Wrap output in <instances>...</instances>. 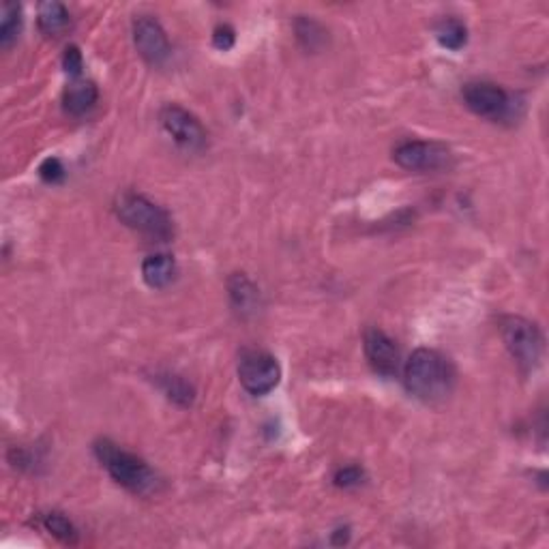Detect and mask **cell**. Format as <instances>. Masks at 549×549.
Segmentation results:
<instances>
[{
	"mask_svg": "<svg viewBox=\"0 0 549 549\" xmlns=\"http://www.w3.org/2000/svg\"><path fill=\"white\" fill-rule=\"evenodd\" d=\"M453 363L449 361L442 352L419 348L408 358L406 369H403V380L406 389L412 393L416 400L425 403L444 402L455 389Z\"/></svg>",
	"mask_w": 549,
	"mask_h": 549,
	"instance_id": "cell-1",
	"label": "cell"
},
{
	"mask_svg": "<svg viewBox=\"0 0 549 549\" xmlns=\"http://www.w3.org/2000/svg\"><path fill=\"white\" fill-rule=\"evenodd\" d=\"M348 536H350L348 528H345V530H337V533L333 535V543H335V545H339V543H345V541H348Z\"/></svg>",
	"mask_w": 549,
	"mask_h": 549,
	"instance_id": "cell-24",
	"label": "cell"
},
{
	"mask_svg": "<svg viewBox=\"0 0 549 549\" xmlns=\"http://www.w3.org/2000/svg\"><path fill=\"white\" fill-rule=\"evenodd\" d=\"M393 159L402 167L414 172L447 170L453 164V153L440 142L410 140L393 150Z\"/></svg>",
	"mask_w": 549,
	"mask_h": 549,
	"instance_id": "cell-7",
	"label": "cell"
},
{
	"mask_svg": "<svg viewBox=\"0 0 549 549\" xmlns=\"http://www.w3.org/2000/svg\"><path fill=\"white\" fill-rule=\"evenodd\" d=\"M436 37H438V43H440L442 48L458 52L464 48L468 42V28L461 24L459 20L450 17V20H444L438 24Z\"/></svg>",
	"mask_w": 549,
	"mask_h": 549,
	"instance_id": "cell-16",
	"label": "cell"
},
{
	"mask_svg": "<svg viewBox=\"0 0 549 549\" xmlns=\"http://www.w3.org/2000/svg\"><path fill=\"white\" fill-rule=\"evenodd\" d=\"M142 279L153 290L167 288L176 279V260L170 253H153L142 262Z\"/></svg>",
	"mask_w": 549,
	"mask_h": 549,
	"instance_id": "cell-12",
	"label": "cell"
},
{
	"mask_svg": "<svg viewBox=\"0 0 549 549\" xmlns=\"http://www.w3.org/2000/svg\"><path fill=\"white\" fill-rule=\"evenodd\" d=\"M39 176H42V181L48 185L62 183V178H65V166L61 164V159L48 157L42 166H39Z\"/></svg>",
	"mask_w": 549,
	"mask_h": 549,
	"instance_id": "cell-20",
	"label": "cell"
},
{
	"mask_svg": "<svg viewBox=\"0 0 549 549\" xmlns=\"http://www.w3.org/2000/svg\"><path fill=\"white\" fill-rule=\"evenodd\" d=\"M228 292L232 298V305L236 311L242 316L256 314L260 308V290L253 286V281L247 275L234 273L228 279Z\"/></svg>",
	"mask_w": 549,
	"mask_h": 549,
	"instance_id": "cell-13",
	"label": "cell"
},
{
	"mask_svg": "<svg viewBox=\"0 0 549 549\" xmlns=\"http://www.w3.org/2000/svg\"><path fill=\"white\" fill-rule=\"evenodd\" d=\"M95 455L106 468L108 475L114 478L125 489L134 491V494L147 496L157 489L159 478L150 470V466L137 455L129 453V450L120 449L118 444L109 440L95 442Z\"/></svg>",
	"mask_w": 549,
	"mask_h": 549,
	"instance_id": "cell-2",
	"label": "cell"
},
{
	"mask_svg": "<svg viewBox=\"0 0 549 549\" xmlns=\"http://www.w3.org/2000/svg\"><path fill=\"white\" fill-rule=\"evenodd\" d=\"M239 380L251 395H267L279 384L281 367L275 356L262 350H245L239 361Z\"/></svg>",
	"mask_w": 549,
	"mask_h": 549,
	"instance_id": "cell-5",
	"label": "cell"
},
{
	"mask_svg": "<svg viewBox=\"0 0 549 549\" xmlns=\"http://www.w3.org/2000/svg\"><path fill=\"white\" fill-rule=\"evenodd\" d=\"M464 103L477 117L489 120H505L513 114L511 95L494 82H468L461 90Z\"/></svg>",
	"mask_w": 549,
	"mask_h": 549,
	"instance_id": "cell-6",
	"label": "cell"
},
{
	"mask_svg": "<svg viewBox=\"0 0 549 549\" xmlns=\"http://www.w3.org/2000/svg\"><path fill=\"white\" fill-rule=\"evenodd\" d=\"M333 481H335V485H337V487H344V489L356 487V485L363 483V470L356 466L339 468V470L335 472Z\"/></svg>",
	"mask_w": 549,
	"mask_h": 549,
	"instance_id": "cell-21",
	"label": "cell"
},
{
	"mask_svg": "<svg viewBox=\"0 0 549 549\" xmlns=\"http://www.w3.org/2000/svg\"><path fill=\"white\" fill-rule=\"evenodd\" d=\"M37 22L43 34H48V37H61V34L71 26V15H69L65 5L50 0V3L39 5Z\"/></svg>",
	"mask_w": 549,
	"mask_h": 549,
	"instance_id": "cell-14",
	"label": "cell"
},
{
	"mask_svg": "<svg viewBox=\"0 0 549 549\" xmlns=\"http://www.w3.org/2000/svg\"><path fill=\"white\" fill-rule=\"evenodd\" d=\"M363 348H365V356L375 374L389 375V378L397 374L402 355L391 335L380 331V328H369L363 337Z\"/></svg>",
	"mask_w": 549,
	"mask_h": 549,
	"instance_id": "cell-10",
	"label": "cell"
},
{
	"mask_svg": "<svg viewBox=\"0 0 549 549\" xmlns=\"http://www.w3.org/2000/svg\"><path fill=\"white\" fill-rule=\"evenodd\" d=\"M97 99H99V90H97L95 82L78 78L67 86L65 95H62V108L71 117H84L95 108Z\"/></svg>",
	"mask_w": 549,
	"mask_h": 549,
	"instance_id": "cell-11",
	"label": "cell"
},
{
	"mask_svg": "<svg viewBox=\"0 0 549 549\" xmlns=\"http://www.w3.org/2000/svg\"><path fill=\"white\" fill-rule=\"evenodd\" d=\"M161 386H164L166 395L170 397L172 402L181 403V406H192L195 391L192 384L185 383L183 378H178V375H166L164 380H161Z\"/></svg>",
	"mask_w": 549,
	"mask_h": 549,
	"instance_id": "cell-18",
	"label": "cell"
},
{
	"mask_svg": "<svg viewBox=\"0 0 549 549\" xmlns=\"http://www.w3.org/2000/svg\"><path fill=\"white\" fill-rule=\"evenodd\" d=\"M43 528L48 530L52 536H56V539L62 543H75L78 541V530H75V525L71 524V519L62 516V513H45L43 516Z\"/></svg>",
	"mask_w": 549,
	"mask_h": 549,
	"instance_id": "cell-17",
	"label": "cell"
},
{
	"mask_svg": "<svg viewBox=\"0 0 549 549\" xmlns=\"http://www.w3.org/2000/svg\"><path fill=\"white\" fill-rule=\"evenodd\" d=\"M297 34L298 42L305 45L308 50H317L322 43H325V31H322L320 24H316L314 20L309 17H300L297 22Z\"/></svg>",
	"mask_w": 549,
	"mask_h": 549,
	"instance_id": "cell-19",
	"label": "cell"
},
{
	"mask_svg": "<svg viewBox=\"0 0 549 549\" xmlns=\"http://www.w3.org/2000/svg\"><path fill=\"white\" fill-rule=\"evenodd\" d=\"M236 42V33L232 26L228 24H222L215 28V33H213V45H215L217 50H230Z\"/></svg>",
	"mask_w": 549,
	"mask_h": 549,
	"instance_id": "cell-23",
	"label": "cell"
},
{
	"mask_svg": "<svg viewBox=\"0 0 549 549\" xmlns=\"http://www.w3.org/2000/svg\"><path fill=\"white\" fill-rule=\"evenodd\" d=\"M500 335L508 355L522 372H533L543 358V333L535 322L522 316H506L500 320Z\"/></svg>",
	"mask_w": 549,
	"mask_h": 549,
	"instance_id": "cell-4",
	"label": "cell"
},
{
	"mask_svg": "<svg viewBox=\"0 0 549 549\" xmlns=\"http://www.w3.org/2000/svg\"><path fill=\"white\" fill-rule=\"evenodd\" d=\"M22 31V7L15 3L3 5V17H0V45L9 50L17 42Z\"/></svg>",
	"mask_w": 549,
	"mask_h": 549,
	"instance_id": "cell-15",
	"label": "cell"
},
{
	"mask_svg": "<svg viewBox=\"0 0 549 549\" xmlns=\"http://www.w3.org/2000/svg\"><path fill=\"white\" fill-rule=\"evenodd\" d=\"M62 67H65V71L71 75L73 80L80 78V73H82V69H84V59H82V52H80V48L69 45V48L65 50V54H62Z\"/></svg>",
	"mask_w": 549,
	"mask_h": 549,
	"instance_id": "cell-22",
	"label": "cell"
},
{
	"mask_svg": "<svg viewBox=\"0 0 549 549\" xmlns=\"http://www.w3.org/2000/svg\"><path fill=\"white\" fill-rule=\"evenodd\" d=\"M161 125H164V129L172 136V140H175L178 147L189 150L204 148L206 129L192 112L176 106V103H170V106L161 109Z\"/></svg>",
	"mask_w": 549,
	"mask_h": 549,
	"instance_id": "cell-8",
	"label": "cell"
},
{
	"mask_svg": "<svg viewBox=\"0 0 549 549\" xmlns=\"http://www.w3.org/2000/svg\"><path fill=\"white\" fill-rule=\"evenodd\" d=\"M117 215L131 230H137L150 239L170 241L175 234L170 215L142 194L127 192L120 195L117 200Z\"/></svg>",
	"mask_w": 549,
	"mask_h": 549,
	"instance_id": "cell-3",
	"label": "cell"
},
{
	"mask_svg": "<svg viewBox=\"0 0 549 549\" xmlns=\"http://www.w3.org/2000/svg\"><path fill=\"white\" fill-rule=\"evenodd\" d=\"M134 43L148 65H161L170 56V42L164 26L155 17L140 15L134 22Z\"/></svg>",
	"mask_w": 549,
	"mask_h": 549,
	"instance_id": "cell-9",
	"label": "cell"
}]
</instances>
